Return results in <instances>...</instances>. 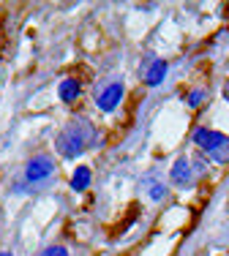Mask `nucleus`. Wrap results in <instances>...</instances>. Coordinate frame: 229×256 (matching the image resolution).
<instances>
[{
    "instance_id": "4",
    "label": "nucleus",
    "mask_w": 229,
    "mask_h": 256,
    "mask_svg": "<svg viewBox=\"0 0 229 256\" xmlns=\"http://www.w3.org/2000/svg\"><path fill=\"white\" fill-rule=\"evenodd\" d=\"M120 98H123V84L114 82V84H110V88H106L104 93L98 96V109H104V112H112V109L120 104Z\"/></svg>"
},
{
    "instance_id": "9",
    "label": "nucleus",
    "mask_w": 229,
    "mask_h": 256,
    "mask_svg": "<svg viewBox=\"0 0 229 256\" xmlns=\"http://www.w3.org/2000/svg\"><path fill=\"white\" fill-rule=\"evenodd\" d=\"M44 256H68V251H66L63 246H52V248H46Z\"/></svg>"
},
{
    "instance_id": "11",
    "label": "nucleus",
    "mask_w": 229,
    "mask_h": 256,
    "mask_svg": "<svg viewBox=\"0 0 229 256\" xmlns=\"http://www.w3.org/2000/svg\"><path fill=\"white\" fill-rule=\"evenodd\" d=\"M150 194H153L156 199H161V196H164V191H161V186H156V191H150Z\"/></svg>"
},
{
    "instance_id": "5",
    "label": "nucleus",
    "mask_w": 229,
    "mask_h": 256,
    "mask_svg": "<svg viewBox=\"0 0 229 256\" xmlns=\"http://www.w3.org/2000/svg\"><path fill=\"white\" fill-rule=\"evenodd\" d=\"M58 93H60V101H74L76 96H80V82H76V79H63Z\"/></svg>"
},
{
    "instance_id": "3",
    "label": "nucleus",
    "mask_w": 229,
    "mask_h": 256,
    "mask_svg": "<svg viewBox=\"0 0 229 256\" xmlns=\"http://www.w3.org/2000/svg\"><path fill=\"white\" fill-rule=\"evenodd\" d=\"M52 172H55V164H52V158L36 156L33 161L25 166V180H28V182H41V180L50 178Z\"/></svg>"
},
{
    "instance_id": "13",
    "label": "nucleus",
    "mask_w": 229,
    "mask_h": 256,
    "mask_svg": "<svg viewBox=\"0 0 229 256\" xmlns=\"http://www.w3.org/2000/svg\"><path fill=\"white\" fill-rule=\"evenodd\" d=\"M226 98H229V84H226Z\"/></svg>"
},
{
    "instance_id": "6",
    "label": "nucleus",
    "mask_w": 229,
    "mask_h": 256,
    "mask_svg": "<svg viewBox=\"0 0 229 256\" xmlns=\"http://www.w3.org/2000/svg\"><path fill=\"white\" fill-rule=\"evenodd\" d=\"M164 76H166V63L164 60H156V63L148 68V79H144V82L148 84H161Z\"/></svg>"
},
{
    "instance_id": "7",
    "label": "nucleus",
    "mask_w": 229,
    "mask_h": 256,
    "mask_svg": "<svg viewBox=\"0 0 229 256\" xmlns=\"http://www.w3.org/2000/svg\"><path fill=\"white\" fill-rule=\"evenodd\" d=\"M88 186H90V169L88 166H76L74 178H71V188H74V191H85Z\"/></svg>"
},
{
    "instance_id": "1",
    "label": "nucleus",
    "mask_w": 229,
    "mask_h": 256,
    "mask_svg": "<svg viewBox=\"0 0 229 256\" xmlns=\"http://www.w3.org/2000/svg\"><path fill=\"white\" fill-rule=\"evenodd\" d=\"M90 139H93L90 126L82 123V120H76V123H71L66 131L58 134V153L66 156V158H76L90 144Z\"/></svg>"
},
{
    "instance_id": "2",
    "label": "nucleus",
    "mask_w": 229,
    "mask_h": 256,
    "mask_svg": "<svg viewBox=\"0 0 229 256\" xmlns=\"http://www.w3.org/2000/svg\"><path fill=\"white\" fill-rule=\"evenodd\" d=\"M194 142L200 144V148L210 150L216 161L221 158V153H218V150H224V153L229 156V139L224 136V134H218V131H210V128H196V134H194Z\"/></svg>"
},
{
    "instance_id": "12",
    "label": "nucleus",
    "mask_w": 229,
    "mask_h": 256,
    "mask_svg": "<svg viewBox=\"0 0 229 256\" xmlns=\"http://www.w3.org/2000/svg\"><path fill=\"white\" fill-rule=\"evenodd\" d=\"M0 256H14V254H0Z\"/></svg>"
},
{
    "instance_id": "8",
    "label": "nucleus",
    "mask_w": 229,
    "mask_h": 256,
    "mask_svg": "<svg viewBox=\"0 0 229 256\" xmlns=\"http://www.w3.org/2000/svg\"><path fill=\"white\" fill-rule=\"evenodd\" d=\"M188 178H191V169H188V164H186V161H178V164L172 166V180L183 186V182H188Z\"/></svg>"
},
{
    "instance_id": "10",
    "label": "nucleus",
    "mask_w": 229,
    "mask_h": 256,
    "mask_svg": "<svg viewBox=\"0 0 229 256\" xmlns=\"http://www.w3.org/2000/svg\"><path fill=\"white\" fill-rule=\"evenodd\" d=\"M202 96H204V93H191V96H188V104H191V106H196V104H202Z\"/></svg>"
}]
</instances>
